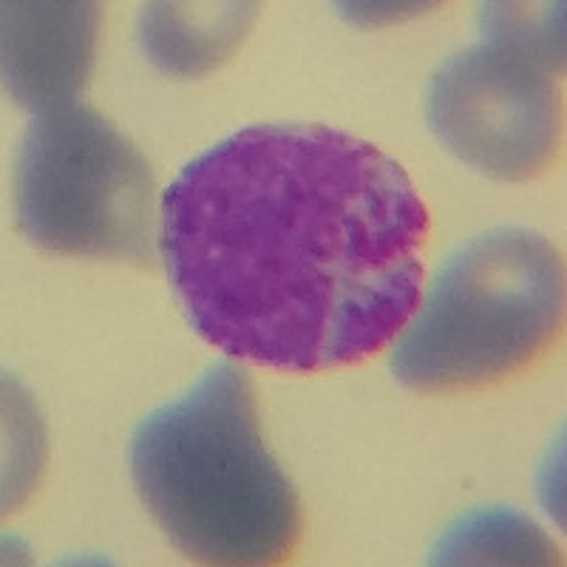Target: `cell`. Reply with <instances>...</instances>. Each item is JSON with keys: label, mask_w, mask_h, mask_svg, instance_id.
I'll list each match as a JSON object with an SVG mask.
<instances>
[{"label": "cell", "mask_w": 567, "mask_h": 567, "mask_svg": "<svg viewBox=\"0 0 567 567\" xmlns=\"http://www.w3.org/2000/svg\"><path fill=\"white\" fill-rule=\"evenodd\" d=\"M425 239L398 162L327 125L236 131L162 194V258L196 336L281 372L381 352L417 310Z\"/></svg>", "instance_id": "obj_1"}, {"label": "cell", "mask_w": 567, "mask_h": 567, "mask_svg": "<svg viewBox=\"0 0 567 567\" xmlns=\"http://www.w3.org/2000/svg\"><path fill=\"white\" fill-rule=\"evenodd\" d=\"M128 463L140 499L187 559L281 565L301 548V503L261 437L256 389L236 363L216 361L142 420Z\"/></svg>", "instance_id": "obj_2"}, {"label": "cell", "mask_w": 567, "mask_h": 567, "mask_svg": "<svg viewBox=\"0 0 567 567\" xmlns=\"http://www.w3.org/2000/svg\"><path fill=\"white\" fill-rule=\"evenodd\" d=\"M561 321L559 250L528 227H496L440 267L389 367L412 392H474L534 367L556 343Z\"/></svg>", "instance_id": "obj_3"}, {"label": "cell", "mask_w": 567, "mask_h": 567, "mask_svg": "<svg viewBox=\"0 0 567 567\" xmlns=\"http://www.w3.org/2000/svg\"><path fill=\"white\" fill-rule=\"evenodd\" d=\"M18 225L60 256L154 261V176L148 159L97 111H43L18 154Z\"/></svg>", "instance_id": "obj_4"}, {"label": "cell", "mask_w": 567, "mask_h": 567, "mask_svg": "<svg viewBox=\"0 0 567 567\" xmlns=\"http://www.w3.org/2000/svg\"><path fill=\"white\" fill-rule=\"evenodd\" d=\"M556 71L514 45L480 38L445 60L425 89V120L468 168L503 182L542 176L561 148Z\"/></svg>", "instance_id": "obj_5"}, {"label": "cell", "mask_w": 567, "mask_h": 567, "mask_svg": "<svg viewBox=\"0 0 567 567\" xmlns=\"http://www.w3.org/2000/svg\"><path fill=\"white\" fill-rule=\"evenodd\" d=\"M100 3H3V83L38 114L78 103L97 54Z\"/></svg>", "instance_id": "obj_6"}, {"label": "cell", "mask_w": 567, "mask_h": 567, "mask_svg": "<svg viewBox=\"0 0 567 567\" xmlns=\"http://www.w3.org/2000/svg\"><path fill=\"white\" fill-rule=\"evenodd\" d=\"M256 3H148L140 14L142 52L171 78L219 69L250 34Z\"/></svg>", "instance_id": "obj_7"}, {"label": "cell", "mask_w": 567, "mask_h": 567, "mask_svg": "<svg viewBox=\"0 0 567 567\" xmlns=\"http://www.w3.org/2000/svg\"><path fill=\"white\" fill-rule=\"evenodd\" d=\"M554 542L519 511L491 508L463 516L440 536L434 565H550Z\"/></svg>", "instance_id": "obj_8"}, {"label": "cell", "mask_w": 567, "mask_h": 567, "mask_svg": "<svg viewBox=\"0 0 567 567\" xmlns=\"http://www.w3.org/2000/svg\"><path fill=\"white\" fill-rule=\"evenodd\" d=\"M480 38L514 45L559 74L565 69V3H485Z\"/></svg>", "instance_id": "obj_9"}]
</instances>
